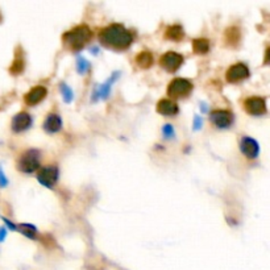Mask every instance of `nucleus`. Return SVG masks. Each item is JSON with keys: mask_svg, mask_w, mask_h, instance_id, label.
<instances>
[{"mask_svg": "<svg viewBox=\"0 0 270 270\" xmlns=\"http://www.w3.org/2000/svg\"><path fill=\"white\" fill-rule=\"evenodd\" d=\"M99 41L109 49L124 51L133 43V35L121 24H111L99 32Z\"/></svg>", "mask_w": 270, "mask_h": 270, "instance_id": "f257e3e1", "label": "nucleus"}, {"mask_svg": "<svg viewBox=\"0 0 270 270\" xmlns=\"http://www.w3.org/2000/svg\"><path fill=\"white\" fill-rule=\"evenodd\" d=\"M240 151L249 160H255L260 153V145L255 139H252L249 136H244L240 141Z\"/></svg>", "mask_w": 270, "mask_h": 270, "instance_id": "9b49d317", "label": "nucleus"}, {"mask_svg": "<svg viewBox=\"0 0 270 270\" xmlns=\"http://www.w3.org/2000/svg\"><path fill=\"white\" fill-rule=\"evenodd\" d=\"M43 127L48 133H55L62 128V119L55 113H49L44 121Z\"/></svg>", "mask_w": 270, "mask_h": 270, "instance_id": "2eb2a0df", "label": "nucleus"}, {"mask_svg": "<svg viewBox=\"0 0 270 270\" xmlns=\"http://www.w3.org/2000/svg\"><path fill=\"white\" fill-rule=\"evenodd\" d=\"M0 21H1V15H0Z\"/></svg>", "mask_w": 270, "mask_h": 270, "instance_id": "c756f323", "label": "nucleus"}, {"mask_svg": "<svg viewBox=\"0 0 270 270\" xmlns=\"http://www.w3.org/2000/svg\"><path fill=\"white\" fill-rule=\"evenodd\" d=\"M201 108H202V112H207L209 111V106L206 105V103H201Z\"/></svg>", "mask_w": 270, "mask_h": 270, "instance_id": "c85d7f7f", "label": "nucleus"}, {"mask_svg": "<svg viewBox=\"0 0 270 270\" xmlns=\"http://www.w3.org/2000/svg\"><path fill=\"white\" fill-rule=\"evenodd\" d=\"M40 166V152L37 149H29L20 156L17 161V169L23 173H33Z\"/></svg>", "mask_w": 270, "mask_h": 270, "instance_id": "7ed1b4c3", "label": "nucleus"}, {"mask_svg": "<svg viewBox=\"0 0 270 270\" xmlns=\"http://www.w3.org/2000/svg\"><path fill=\"white\" fill-rule=\"evenodd\" d=\"M194 53L206 54L210 51V41L207 39H195L193 40Z\"/></svg>", "mask_w": 270, "mask_h": 270, "instance_id": "6ab92c4d", "label": "nucleus"}, {"mask_svg": "<svg viewBox=\"0 0 270 270\" xmlns=\"http://www.w3.org/2000/svg\"><path fill=\"white\" fill-rule=\"evenodd\" d=\"M249 75H251V71L245 63H235L227 70L225 78L229 83H236V82L247 79Z\"/></svg>", "mask_w": 270, "mask_h": 270, "instance_id": "6e6552de", "label": "nucleus"}, {"mask_svg": "<svg viewBox=\"0 0 270 270\" xmlns=\"http://www.w3.org/2000/svg\"><path fill=\"white\" fill-rule=\"evenodd\" d=\"M162 135H163V137H165L166 140L174 139L175 131H174L173 125H171V124H165V125L162 127Z\"/></svg>", "mask_w": 270, "mask_h": 270, "instance_id": "b1692460", "label": "nucleus"}, {"mask_svg": "<svg viewBox=\"0 0 270 270\" xmlns=\"http://www.w3.org/2000/svg\"><path fill=\"white\" fill-rule=\"evenodd\" d=\"M58 177H59V170H58L57 166L54 165L44 166L39 170V174H37V179H39L40 183L48 189H52L57 183Z\"/></svg>", "mask_w": 270, "mask_h": 270, "instance_id": "39448f33", "label": "nucleus"}, {"mask_svg": "<svg viewBox=\"0 0 270 270\" xmlns=\"http://www.w3.org/2000/svg\"><path fill=\"white\" fill-rule=\"evenodd\" d=\"M33 120H32V116L28 113V112H20V113H16L12 119L11 127L13 132H24L27 131L28 128H31Z\"/></svg>", "mask_w": 270, "mask_h": 270, "instance_id": "f8f14e48", "label": "nucleus"}, {"mask_svg": "<svg viewBox=\"0 0 270 270\" xmlns=\"http://www.w3.org/2000/svg\"><path fill=\"white\" fill-rule=\"evenodd\" d=\"M91 67V63H90L87 59H86L83 55H78L77 58V71L79 74H86Z\"/></svg>", "mask_w": 270, "mask_h": 270, "instance_id": "4be33fe9", "label": "nucleus"}, {"mask_svg": "<svg viewBox=\"0 0 270 270\" xmlns=\"http://www.w3.org/2000/svg\"><path fill=\"white\" fill-rule=\"evenodd\" d=\"M23 70H24V61L21 59V58H16L15 61H13V63H12L11 67H9V71H11L13 75H19Z\"/></svg>", "mask_w": 270, "mask_h": 270, "instance_id": "5701e85b", "label": "nucleus"}, {"mask_svg": "<svg viewBox=\"0 0 270 270\" xmlns=\"http://www.w3.org/2000/svg\"><path fill=\"white\" fill-rule=\"evenodd\" d=\"M120 77V71H115V73H112V75L108 78L107 81L105 83H101V85H98L94 90L93 94V102L97 101H107L109 95H111V89L113 83L117 81V78Z\"/></svg>", "mask_w": 270, "mask_h": 270, "instance_id": "0eeeda50", "label": "nucleus"}, {"mask_svg": "<svg viewBox=\"0 0 270 270\" xmlns=\"http://www.w3.org/2000/svg\"><path fill=\"white\" fill-rule=\"evenodd\" d=\"M185 61L183 55L177 52H167L160 58V65L162 69H165L169 73H175Z\"/></svg>", "mask_w": 270, "mask_h": 270, "instance_id": "423d86ee", "label": "nucleus"}, {"mask_svg": "<svg viewBox=\"0 0 270 270\" xmlns=\"http://www.w3.org/2000/svg\"><path fill=\"white\" fill-rule=\"evenodd\" d=\"M225 41L229 45H236L240 41V31L236 27L228 28L225 31Z\"/></svg>", "mask_w": 270, "mask_h": 270, "instance_id": "aec40b11", "label": "nucleus"}, {"mask_svg": "<svg viewBox=\"0 0 270 270\" xmlns=\"http://www.w3.org/2000/svg\"><path fill=\"white\" fill-rule=\"evenodd\" d=\"M211 121L215 127L220 128V129H224V128L231 127L233 120H235V116L231 111L228 109H216V111L211 112Z\"/></svg>", "mask_w": 270, "mask_h": 270, "instance_id": "1a4fd4ad", "label": "nucleus"}, {"mask_svg": "<svg viewBox=\"0 0 270 270\" xmlns=\"http://www.w3.org/2000/svg\"><path fill=\"white\" fill-rule=\"evenodd\" d=\"M245 111L253 116H261L267 113V102L264 98L260 97H252L248 98L245 103H244Z\"/></svg>", "mask_w": 270, "mask_h": 270, "instance_id": "9d476101", "label": "nucleus"}, {"mask_svg": "<svg viewBox=\"0 0 270 270\" xmlns=\"http://www.w3.org/2000/svg\"><path fill=\"white\" fill-rule=\"evenodd\" d=\"M191 91H193V83L185 78H175L170 82L167 87V95L175 99L189 97Z\"/></svg>", "mask_w": 270, "mask_h": 270, "instance_id": "20e7f679", "label": "nucleus"}, {"mask_svg": "<svg viewBox=\"0 0 270 270\" xmlns=\"http://www.w3.org/2000/svg\"><path fill=\"white\" fill-rule=\"evenodd\" d=\"M155 58L152 55L151 52H141V53L136 57V63L141 67V69H149L153 65Z\"/></svg>", "mask_w": 270, "mask_h": 270, "instance_id": "a211bd4d", "label": "nucleus"}, {"mask_svg": "<svg viewBox=\"0 0 270 270\" xmlns=\"http://www.w3.org/2000/svg\"><path fill=\"white\" fill-rule=\"evenodd\" d=\"M48 95V90L44 86H36L25 95V103L28 106H35L43 102Z\"/></svg>", "mask_w": 270, "mask_h": 270, "instance_id": "ddd939ff", "label": "nucleus"}, {"mask_svg": "<svg viewBox=\"0 0 270 270\" xmlns=\"http://www.w3.org/2000/svg\"><path fill=\"white\" fill-rule=\"evenodd\" d=\"M3 219V221L5 223V225H7L8 229H12V231H15L16 229V224L15 223H12L11 220L7 219V217H1Z\"/></svg>", "mask_w": 270, "mask_h": 270, "instance_id": "bb28decb", "label": "nucleus"}, {"mask_svg": "<svg viewBox=\"0 0 270 270\" xmlns=\"http://www.w3.org/2000/svg\"><path fill=\"white\" fill-rule=\"evenodd\" d=\"M179 108L175 102L170 101V99H162L157 103V112L163 116H174L177 115Z\"/></svg>", "mask_w": 270, "mask_h": 270, "instance_id": "4468645a", "label": "nucleus"}, {"mask_svg": "<svg viewBox=\"0 0 270 270\" xmlns=\"http://www.w3.org/2000/svg\"><path fill=\"white\" fill-rule=\"evenodd\" d=\"M8 185V178L5 177V174H4L3 169H1V166H0V187H5Z\"/></svg>", "mask_w": 270, "mask_h": 270, "instance_id": "a878e982", "label": "nucleus"}, {"mask_svg": "<svg viewBox=\"0 0 270 270\" xmlns=\"http://www.w3.org/2000/svg\"><path fill=\"white\" fill-rule=\"evenodd\" d=\"M8 229L5 227H0V243H3L4 239L7 237Z\"/></svg>", "mask_w": 270, "mask_h": 270, "instance_id": "cd10ccee", "label": "nucleus"}, {"mask_svg": "<svg viewBox=\"0 0 270 270\" xmlns=\"http://www.w3.org/2000/svg\"><path fill=\"white\" fill-rule=\"evenodd\" d=\"M202 127H203V119L199 115H195L193 123V129L194 131H199Z\"/></svg>", "mask_w": 270, "mask_h": 270, "instance_id": "393cba45", "label": "nucleus"}, {"mask_svg": "<svg viewBox=\"0 0 270 270\" xmlns=\"http://www.w3.org/2000/svg\"><path fill=\"white\" fill-rule=\"evenodd\" d=\"M91 39H93L91 29L87 25H78L62 36V43L66 49L71 52H79Z\"/></svg>", "mask_w": 270, "mask_h": 270, "instance_id": "f03ea898", "label": "nucleus"}, {"mask_svg": "<svg viewBox=\"0 0 270 270\" xmlns=\"http://www.w3.org/2000/svg\"><path fill=\"white\" fill-rule=\"evenodd\" d=\"M59 89H61V94L62 98H63V102L65 103H71L74 99V93L73 90L70 89V86H67L65 82H62L61 85H59Z\"/></svg>", "mask_w": 270, "mask_h": 270, "instance_id": "412c9836", "label": "nucleus"}, {"mask_svg": "<svg viewBox=\"0 0 270 270\" xmlns=\"http://www.w3.org/2000/svg\"><path fill=\"white\" fill-rule=\"evenodd\" d=\"M183 36H185V32L181 25H170L165 32L166 39L171 40V41H179L183 39Z\"/></svg>", "mask_w": 270, "mask_h": 270, "instance_id": "f3484780", "label": "nucleus"}, {"mask_svg": "<svg viewBox=\"0 0 270 270\" xmlns=\"http://www.w3.org/2000/svg\"><path fill=\"white\" fill-rule=\"evenodd\" d=\"M15 231L20 232L21 235H24L28 239H36V235H37V228L33 225V224H28V223H23V224H16V229Z\"/></svg>", "mask_w": 270, "mask_h": 270, "instance_id": "dca6fc26", "label": "nucleus"}]
</instances>
